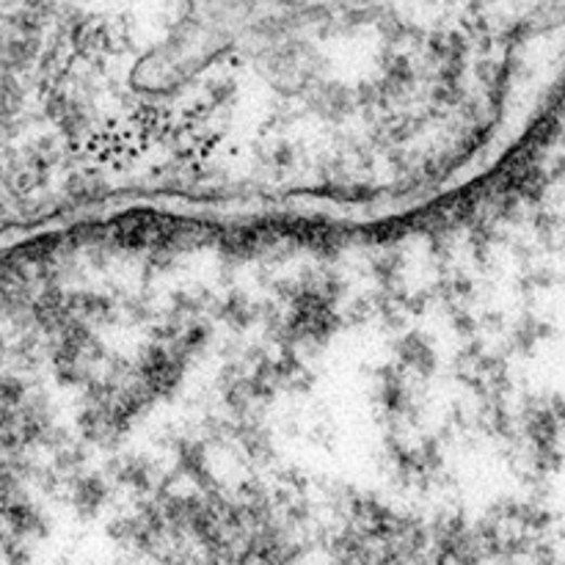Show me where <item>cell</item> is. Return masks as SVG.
Instances as JSON below:
<instances>
[{"label":"cell","mask_w":565,"mask_h":565,"mask_svg":"<svg viewBox=\"0 0 565 565\" xmlns=\"http://www.w3.org/2000/svg\"><path fill=\"white\" fill-rule=\"evenodd\" d=\"M229 48L232 34L218 23L185 25L136 64L130 84L141 94H171L205 73Z\"/></svg>","instance_id":"1"},{"label":"cell","mask_w":565,"mask_h":565,"mask_svg":"<svg viewBox=\"0 0 565 565\" xmlns=\"http://www.w3.org/2000/svg\"><path fill=\"white\" fill-rule=\"evenodd\" d=\"M254 61L259 75L284 94H301L320 75V55L312 44L290 37H277L254 48Z\"/></svg>","instance_id":"2"}]
</instances>
